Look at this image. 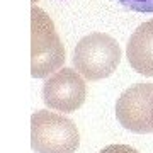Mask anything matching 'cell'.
<instances>
[{
  "mask_svg": "<svg viewBox=\"0 0 153 153\" xmlns=\"http://www.w3.org/2000/svg\"><path fill=\"white\" fill-rule=\"evenodd\" d=\"M121 5L140 14H153V0H117Z\"/></svg>",
  "mask_w": 153,
  "mask_h": 153,
  "instance_id": "cell-7",
  "label": "cell"
},
{
  "mask_svg": "<svg viewBox=\"0 0 153 153\" xmlns=\"http://www.w3.org/2000/svg\"><path fill=\"white\" fill-rule=\"evenodd\" d=\"M87 97V85L76 70L61 68L46 78L43 85V100L49 109L73 112L80 109Z\"/></svg>",
  "mask_w": 153,
  "mask_h": 153,
  "instance_id": "cell-4",
  "label": "cell"
},
{
  "mask_svg": "<svg viewBox=\"0 0 153 153\" xmlns=\"http://www.w3.org/2000/svg\"><path fill=\"white\" fill-rule=\"evenodd\" d=\"M33 65L34 78L51 75L65 63V46L49 16L39 7H33Z\"/></svg>",
  "mask_w": 153,
  "mask_h": 153,
  "instance_id": "cell-3",
  "label": "cell"
},
{
  "mask_svg": "<svg viewBox=\"0 0 153 153\" xmlns=\"http://www.w3.org/2000/svg\"><path fill=\"white\" fill-rule=\"evenodd\" d=\"M99 153H140L136 148L129 146V145H109Z\"/></svg>",
  "mask_w": 153,
  "mask_h": 153,
  "instance_id": "cell-8",
  "label": "cell"
},
{
  "mask_svg": "<svg viewBox=\"0 0 153 153\" xmlns=\"http://www.w3.org/2000/svg\"><path fill=\"white\" fill-rule=\"evenodd\" d=\"M126 58L134 71L153 76V19L143 22L131 34L126 46Z\"/></svg>",
  "mask_w": 153,
  "mask_h": 153,
  "instance_id": "cell-6",
  "label": "cell"
},
{
  "mask_svg": "<svg viewBox=\"0 0 153 153\" xmlns=\"http://www.w3.org/2000/svg\"><path fill=\"white\" fill-rule=\"evenodd\" d=\"M153 104V83H136L126 88L116 102V117L128 131L152 133L150 109Z\"/></svg>",
  "mask_w": 153,
  "mask_h": 153,
  "instance_id": "cell-5",
  "label": "cell"
},
{
  "mask_svg": "<svg viewBox=\"0 0 153 153\" xmlns=\"http://www.w3.org/2000/svg\"><path fill=\"white\" fill-rule=\"evenodd\" d=\"M80 133L73 121L43 109L31 117V146L36 153H75Z\"/></svg>",
  "mask_w": 153,
  "mask_h": 153,
  "instance_id": "cell-2",
  "label": "cell"
},
{
  "mask_svg": "<svg viewBox=\"0 0 153 153\" xmlns=\"http://www.w3.org/2000/svg\"><path fill=\"white\" fill-rule=\"evenodd\" d=\"M121 61V48L105 33H92L78 41L73 51V65L87 80H102L116 71Z\"/></svg>",
  "mask_w": 153,
  "mask_h": 153,
  "instance_id": "cell-1",
  "label": "cell"
},
{
  "mask_svg": "<svg viewBox=\"0 0 153 153\" xmlns=\"http://www.w3.org/2000/svg\"><path fill=\"white\" fill-rule=\"evenodd\" d=\"M150 126H152V133H153V104H152V109H150Z\"/></svg>",
  "mask_w": 153,
  "mask_h": 153,
  "instance_id": "cell-9",
  "label": "cell"
}]
</instances>
